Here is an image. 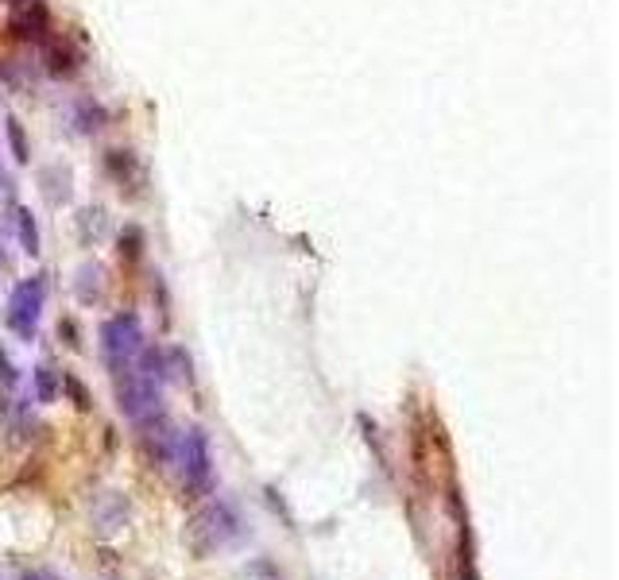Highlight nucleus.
I'll return each mask as SVG.
<instances>
[{
    "mask_svg": "<svg viewBox=\"0 0 619 580\" xmlns=\"http://www.w3.org/2000/svg\"><path fill=\"white\" fill-rule=\"evenodd\" d=\"M113 391H117V406L128 422H148L155 414H163V383L144 376L136 364L113 372Z\"/></svg>",
    "mask_w": 619,
    "mask_h": 580,
    "instance_id": "obj_1",
    "label": "nucleus"
},
{
    "mask_svg": "<svg viewBox=\"0 0 619 580\" xmlns=\"http://www.w3.org/2000/svg\"><path fill=\"white\" fill-rule=\"evenodd\" d=\"M47 294H51V275H28V279H20L12 294H8V329L20 337V341H35V333H39V318H43V306H47Z\"/></svg>",
    "mask_w": 619,
    "mask_h": 580,
    "instance_id": "obj_2",
    "label": "nucleus"
},
{
    "mask_svg": "<svg viewBox=\"0 0 619 580\" xmlns=\"http://www.w3.org/2000/svg\"><path fill=\"white\" fill-rule=\"evenodd\" d=\"M97 337H101V356H105L109 372L128 368V364L140 356V348L148 345V337H144V321H140V314H132V310L113 314V318L101 325Z\"/></svg>",
    "mask_w": 619,
    "mask_h": 580,
    "instance_id": "obj_3",
    "label": "nucleus"
},
{
    "mask_svg": "<svg viewBox=\"0 0 619 580\" xmlns=\"http://www.w3.org/2000/svg\"><path fill=\"white\" fill-rule=\"evenodd\" d=\"M171 464H178L182 472V484L190 495H206L213 484V453H209V437L206 430L190 426L175 437V457Z\"/></svg>",
    "mask_w": 619,
    "mask_h": 580,
    "instance_id": "obj_4",
    "label": "nucleus"
},
{
    "mask_svg": "<svg viewBox=\"0 0 619 580\" xmlns=\"http://www.w3.org/2000/svg\"><path fill=\"white\" fill-rule=\"evenodd\" d=\"M236 511L229 507V503H209V507H202L198 515H194V522H190V550L198 553V557H206V553L221 550V546H229L236 538Z\"/></svg>",
    "mask_w": 619,
    "mask_h": 580,
    "instance_id": "obj_5",
    "label": "nucleus"
},
{
    "mask_svg": "<svg viewBox=\"0 0 619 580\" xmlns=\"http://www.w3.org/2000/svg\"><path fill=\"white\" fill-rule=\"evenodd\" d=\"M8 35L20 39V43H31V47L51 43V39H55V20H51L47 4H43V0H31L24 8H16L12 20H8Z\"/></svg>",
    "mask_w": 619,
    "mask_h": 580,
    "instance_id": "obj_6",
    "label": "nucleus"
},
{
    "mask_svg": "<svg viewBox=\"0 0 619 580\" xmlns=\"http://www.w3.org/2000/svg\"><path fill=\"white\" fill-rule=\"evenodd\" d=\"M39 51H43V74L55 78V82H70V78H78L82 66H86V51H82L74 39H59V35H55V39L43 43Z\"/></svg>",
    "mask_w": 619,
    "mask_h": 580,
    "instance_id": "obj_7",
    "label": "nucleus"
},
{
    "mask_svg": "<svg viewBox=\"0 0 619 580\" xmlns=\"http://www.w3.org/2000/svg\"><path fill=\"white\" fill-rule=\"evenodd\" d=\"M105 174L117 182L120 194H128V198H136L140 186H144V163H140V155L128 151V147L105 151Z\"/></svg>",
    "mask_w": 619,
    "mask_h": 580,
    "instance_id": "obj_8",
    "label": "nucleus"
},
{
    "mask_svg": "<svg viewBox=\"0 0 619 580\" xmlns=\"http://www.w3.org/2000/svg\"><path fill=\"white\" fill-rule=\"evenodd\" d=\"M70 124H74L78 136H97V132H105V128L113 124V116H109V109H105L101 101L78 97V101L70 105Z\"/></svg>",
    "mask_w": 619,
    "mask_h": 580,
    "instance_id": "obj_9",
    "label": "nucleus"
},
{
    "mask_svg": "<svg viewBox=\"0 0 619 580\" xmlns=\"http://www.w3.org/2000/svg\"><path fill=\"white\" fill-rule=\"evenodd\" d=\"M74 294H78V302H97L101 294H105V267L101 263H82V271H78V279H74Z\"/></svg>",
    "mask_w": 619,
    "mask_h": 580,
    "instance_id": "obj_10",
    "label": "nucleus"
},
{
    "mask_svg": "<svg viewBox=\"0 0 619 580\" xmlns=\"http://www.w3.org/2000/svg\"><path fill=\"white\" fill-rule=\"evenodd\" d=\"M12 225H16V236H20V248L28 256H39V221L28 205H12Z\"/></svg>",
    "mask_w": 619,
    "mask_h": 580,
    "instance_id": "obj_11",
    "label": "nucleus"
},
{
    "mask_svg": "<svg viewBox=\"0 0 619 580\" xmlns=\"http://www.w3.org/2000/svg\"><path fill=\"white\" fill-rule=\"evenodd\" d=\"M31 387H35V403H55L62 395V372H55L51 364H39L35 372H31Z\"/></svg>",
    "mask_w": 619,
    "mask_h": 580,
    "instance_id": "obj_12",
    "label": "nucleus"
},
{
    "mask_svg": "<svg viewBox=\"0 0 619 580\" xmlns=\"http://www.w3.org/2000/svg\"><path fill=\"white\" fill-rule=\"evenodd\" d=\"M0 82L12 89V93H28L31 89V66L28 62H20V58H0Z\"/></svg>",
    "mask_w": 619,
    "mask_h": 580,
    "instance_id": "obj_13",
    "label": "nucleus"
},
{
    "mask_svg": "<svg viewBox=\"0 0 619 580\" xmlns=\"http://www.w3.org/2000/svg\"><path fill=\"white\" fill-rule=\"evenodd\" d=\"M120 244V260L124 263H140L144 260V248H148V236H144V229L140 225H124L117 236Z\"/></svg>",
    "mask_w": 619,
    "mask_h": 580,
    "instance_id": "obj_14",
    "label": "nucleus"
},
{
    "mask_svg": "<svg viewBox=\"0 0 619 580\" xmlns=\"http://www.w3.org/2000/svg\"><path fill=\"white\" fill-rule=\"evenodd\" d=\"M39 182H43V194H47L51 205L70 202V174L62 171V167H47V171L39 174Z\"/></svg>",
    "mask_w": 619,
    "mask_h": 580,
    "instance_id": "obj_15",
    "label": "nucleus"
},
{
    "mask_svg": "<svg viewBox=\"0 0 619 580\" xmlns=\"http://www.w3.org/2000/svg\"><path fill=\"white\" fill-rule=\"evenodd\" d=\"M167 379L171 383H194V360L182 345H167Z\"/></svg>",
    "mask_w": 619,
    "mask_h": 580,
    "instance_id": "obj_16",
    "label": "nucleus"
},
{
    "mask_svg": "<svg viewBox=\"0 0 619 580\" xmlns=\"http://www.w3.org/2000/svg\"><path fill=\"white\" fill-rule=\"evenodd\" d=\"M4 136H8V147H12V159L24 167L31 163V147H28V132H24V124L16 120V116H8V124H4Z\"/></svg>",
    "mask_w": 619,
    "mask_h": 580,
    "instance_id": "obj_17",
    "label": "nucleus"
},
{
    "mask_svg": "<svg viewBox=\"0 0 619 580\" xmlns=\"http://www.w3.org/2000/svg\"><path fill=\"white\" fill-rule=\"evenodd\" d=\"M62 391H70V399L78 410H93V399H89V391L82 387V379L70 376V372H62Z\"/></svg>",
    "mask_w": 619,
    "mask_h": 580,
    "instance_id": "obj_18",
    "label": "nucleus"
},
{
    "mask_svg": "<svg viewBox=\"0 0 619 580\" xmlns=\"http://www.w3.org/2000/svg\"><path fill=\"white\" fill-rule=\"evenodd\" d=\"M16 379H20L16 364H12V360H8V352L0 348V383H4V387H16Z\"/></svg>",
    "mask_w": 619,
    "mask_h": 580,
    "instance_id": "obj_19",
    "label": "nucleus"
},
{
    "mask_svg": "<svg viewBox=\"0 0 619 580\" xmlns=\"http://www.w3.org/2000/svg\"><path fill=\"white\" fill-rule=\"evenodd\" d=\"M59 337H66V345H70V348H82V341H78V325H74L70 318L59 325Z\"/></svg>",
    "mask_w": 619,
    "mask_h": 580,
    "instance_id": "obj_20",
    "label": "nucleus"
},
{
    "mask_svg": "<svg viewBox=\"0 0 619 580\" xmlns=\"http://www.w3.org/2000/svg\"><path fill=\"white\" fill-rule=\"evenodd\" d=\"M0 186H4V190H12V178L4 174V167H0Z\"/></svg>",
    "mask_w": 619,
    "mask_h": 580,
    "instance_id": "obj_21",
    "label": "nucleus"
},
{
    "mask_svg": "<svg viewBox=\"0 0 619 580\" xmlns=\"http://www.w3.org/2000/svg\"><path fill=\"white\" fill-rule=\"evenodd\" d=\"M0 267H8V252H4V236H0Z\"/></svg>",
    "mask_w": 619,
    "mask_h": 580,
    "instance_id": "obj_22",
    "label": "nucleus"
},
{
    "mask_svg": "<svg viewBox=\"0 0 619 580\" xmlns=\"http://www.w3.org/2000/svg\"><path fill=\"white\" fill-rule=\"evenodd\" d=\"M24 580H51V577H39V573H28Z\"/></svg>",
    "mask_w": 619,
    "mask_h": 580,
    "instance_id": "obj_23",
    "label": "nucleus"
}]
</instances>
